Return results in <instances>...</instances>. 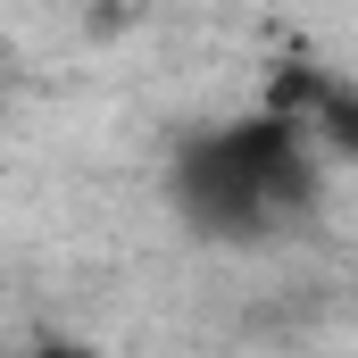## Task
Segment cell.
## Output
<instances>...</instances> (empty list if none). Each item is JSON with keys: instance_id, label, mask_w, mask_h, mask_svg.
I'll use <instances>...</instances> for the list:
<instances>
[{"instance_id": "cell-1", "label": "cell", "mask_w": 358, "mask_h": 358, "mask_svg": "<svg viewBox=\"0 0 358 358\" xmlns=\"http://www.w3.org/2000/svg\"><path fill=\"white\" fill-rule=\"evenodd\" d=\"M167 192H176L192 234H208V242H267L275 225L317 208V159H308L300 117L259 108V117L192 134L176 150V167H167Z\"/></svg>"}, {"instance_id": "cell-3", "label": "cell", "mask_w": 358, "mask_h": 358, "mask_svg": "<svg viewBox=\"0 0 358 358\" xmlns=\"http://www.w3.org/2000/svg\"><path fill=\"white\" fill-rule=\"evenodd\" d=\"M25 358H100V350H84V342H42V350H25Z\"/></svg>"}, {"instance_id": "cell-2", "label": "cell", "mask_w": 358, "mask_h": 358, "mask_svg": "<svg viewBox=\"0 0 358 358\" xmlns=\"http://www.w3.org/2000/svg\"><path fill=\"white\" fill-rule=\"evenodd\" d=\"M308 117H317V142H325L334 159H358V84L350 76H325Z\"/></svg>"}]
</instances>
